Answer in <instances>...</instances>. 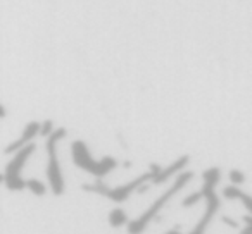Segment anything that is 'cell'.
I'll return each mask as SVG.
<instances>
[{
	"label": "cell",
	"instance_id": "7",
	"mask_svg": "<svg viewBox=\"0 0 252 234\" xmlns=\"http://www.w3.org/2000/svg\"><path fill=\"white\" fill-rule=\"evenodd\" d=\"M189 160H190L189 155H182V157L176 158L173 164H169L168 167H158V171H156V174H154V178H152L151 184H162V182L169 181L173 176L180 174V172H182L183 169L187 167Z\"/></svg>",
	"mask_w": 252,
	"mask_h": 234
},
{
	"label": "cell",
	"instance_id": "9",
	"mask_svg": "<svg viewBox=\"0 0 252 234\" xmlns=\"http://www.w3.org/2000/svg\"><path fill=\"white\" fill-rule=\"evenodd\" d=\"M223 196L226 200H238V202H242L244 203V207H245V210H247L249 213L252 212V196L249 195V193H245V191H242L238 186H226V188L223 189Z\"/></svg>",
	"mask_w": 252,
	"mask_h": 234
},
{
	"label": "cell",
	"instance_id": "2",
	"mask_svg": "<svg viewBox=\"0 0 252 234\" xmlns=\"http://www.w3.org/2000/svg\"><path fill=\"white\" fill-rule=\"evenodd\" d=\"M202 179L204 182H202V189H200V195H202V200H206V210H204L202 219L197 222V226L189 234H206L211 220L214 219L218 208H220V196L216 195V186L221 181L220 167L206 169L202 172Z\"/></svg>",
	"mask_w": 252,
	"mask_h": 234
},
{
	"label": "cell",
	"instance_id": "16",
	"mask_svg": "<svg viewBox=\"0 0 252 234\" xmlns=\"http://www.w3.org/2000/svg\"><path fill=\"white\" fill-rule=\"evenodd\" d=\"M221 220H223V222L226 224V226L233 227V229H238V222H237V220H235V219H230V217H226V215H224Z\"/></svg>",
	"mask_w": 252,
	"mask_h": 234
},
{
	"label": "cell",
	"instance_id": "12",
	"mask_svg": "<svg viewBox=\"0 0 252 234\" xmlns=\"http://www.w3.org/2000/svg\"><path fill=\"white\" fill-rule=\"evenodd\" d=\"M228 178H230V182L233 186H240L245 182V174L242 171H238V169H231L230 174H228Z\"/></svg>",
	"mask_w": 252,
	"mask_h": 234
},
{
	"label": "cell",
	"instance_id": "4",
	"mask_svg": "<svg viewBox=\"0 0 252 234\" xmlns=\"http://www.w3.org/2000/svg\"><path fill=\"white\" fill-rule=\"evenodd\" d=\"M71 155H73V162L81 171L88 172V174H92L97 179L105 178V176L111 174L118 167V162L112 157H104L102 160H95L83 140L73 141V145H71Z\"/></svg>",
	"mask_w": 252,
	"mask_h": 234
},
{
	"label": "cell",
	"instance_id": "19",
	"mask_svg": "<svg viewBox=\"0 0 252 234\" xmlns=\"http://www.w3.org/2000/svg\"><path fill=\"white\" fill-rule=\"evenodd\" d=\"M0 184H4V172H0Z\"/></svg>",
	"mask_w": 252,
	"mask_h": 234
},
{
	"label": "cell",
	"instance_id": "11",
	"mask_svg": "<svg viewBox=\"0 0 252 234\" xmlns=\"http://www.w3.org/2000/svg\"><path fill=\"white\" fill-rule=\"evenodd\" d=\"M25 184H26V189H30V191L36 196H43L47 193L45 182L40 181V179H25Z\"/></svg>",
	"mask_w": 252,
	"mask_h": 234
},
{
	"label": "cell",
	"instance_id": "17",
	"mask_svg": "<svg viewBox=\"0 0 252 234\" xmlns=\"http://www.w3.org/2000/svg\"><path fill=\"white\" fill-rule=\"evenodd\" d=\"M5 115H7V110H5L4 105H0V119H4Z\"/></svg>",
	"mask_w": 252,
	"mask_h": 234
},
{
	"label": "cell",
	"instance_id": "14",
	"mask_svg": "<svg viewBox=\"0 0 252 234\" xmlns=\"http://www.w3.org/2000/svg\"><path fill=\"white\" fill-rule=\"evenodd\" d=\"M54 130H56V128H54V123L50 119H47V121H43V123H40V133L38 134H42V136L47 138Z\"/></svg>",
	"mask_w": 252,
	"mask_h": 234
},
{
	"label": "cell",
	"instance_id": "3",
	"mask_svg": "<svg viewBox=\"0 0 252 234\" xmlns=\"http://www.w3.org/2000/svg\"><path fill=\"white\" fill-rule=\"evenodd\" d=\"M67 130L66 128H56L52 133L47 136L45 141V152L49 155V162H47V181H49L50 191L54 196H61L66 189L64 184V176L63 169H61L59 162V143L66 138Z\"/></svg>",
	"mask_w": 252,
	"mask_h": 234
},
{
	"label": "cell",
	"instance_id": "10",
	"mask_svg": "<svg viewBox=\"0 0 252 234\" xmlns=\"http://www.w3.org/2000/svg\"><path fill=\"white\" fill-rule=\"evenodd\" d=\"M109 226L111 227H123L126 226V222H128V215H126V212L123 208H114L109 212Z\"/></svg>",
	"mask_w": 252,
	"mask_h": 234
},
{
	"label": "cell",
	"instance_id": "6",
	"mask_svg": "<svg viewBox=\"0 0 252 234\" xmlns=\"http://www.w3.org/2000/svg\"><path fill=\"white\" fill-rule=\"evenodd\" d=\"M159 165L152 164L151 165V171L149 172H144L142 176L135 178L133 181L130 182H125V184L118 186V188H109L107 193H105V198H109L111 202H116V203H123L126 200L130 198L135 191H138V188H142L144 184H151L152 178H154L156 171H158Z\"/></svg>",
	"mask_w": 252,
	"mask_h": 234
},
{
	"label": "cell",
	"instance_id": "13",
	"mask_svg": "<svg viewBox=\"0 0 252 234\" xmlns=\"http://www.w3.org/2000/svg\"><path fill=\"white\" fill-rule=\"evenodd\" d=\"M200 200H202V195H200V191H197V193H192V195L185 196L183 202H182V205L183 207H193L195 203H199Z\"/></svg>",
	"mask_w": 252,
	"mask_h": 234
},
{
	"label": "cell",
	"instance_id": "15",
	"mask_svg": "<svg viewBox=\"0 0 252 234\" xmlns=\"http://www.w3.org/2000/svg\"><path fill=\"white\" fill-rule=\"evenodd\" d=\"M244 222H245V227L238 234H252V217L251 215H245L244 217Z\"/></svg>",
	"mask_w": 252,
	"mask_h": 234
},
{
	"label": "cell",
	"instance_id": "1",
	"mask_svg": "<svg viewBox=\"0 0 252 234\" xmlns=\"http://www.w3.org/2000/svg\"><path fill=\"white\" fill-rule=\"evenodd\" d=\"M192 179H193V172H190V171H182V172H180V174L176 176L175 182H173V184L169 186V188L166 189L161 196H158V198H156V202L152 203V205L149 207V208L145 210L142 215H138L137 219L128 220V222H126L128 234H142V233H144V231L149 227V224L156 219V215H158V213L164 208L166 203H168L169 200L176 195V193L182 191V189L185 188V186L189 184Z\"/></svg>",
	"mask_w": 252,
	"mask_h": 234
},
{
	"label": "cell",
	"instance_id": "8",
	"mask_svg": "<svg viewBox=\"0 0 252 234\" xmlns=\"http://www.w3.org/2000/svg\"><path fill=\"white\" fill-rule=\"evenodd\" d=\"M38 133H40V123H36V121H32V123H28L25 126L21 138H18L16 141H12L11 145H7L4 152H5V154H9V155L16 154V152L21 150L23 147L33 143V141H35V138L38 136Z\"/></svg>",
	"mask_w": 252,
	"mask_h": 234
},
{
	"label": "cell",
	"instance_id": "18",
	"mask_svg": "<svg viewBox=\"0 0 252 234\" xmlns=\"http://www.w3.org/2000/svg\"><path fill=\"white\" fill-rule=\"evenodd\" d=\"M164 234H182V233H180L178 229H169V231H166Z\"/></svg>",
	"mask_w": 252,
	"mask_h": 234
},
{
	"label": "cell",
	"instance_id": "5",
	"mask_svg": "<svg viewBox=\"0 0 252 234\" xmlns=\"http://www.w3.org/2000/svg\"><path fill=\"white\" fill-rule=\"evenodd\" d=\"M35 150L36 145L30 143L26 147H23L21 150H18L16 154H12V158L5 165L4 172V184L9 191H23V189H26L25 179H23V167L26 165L28 158L32 157V154Z\"/></svg>",
	"mask_w": 252,
	"mask_h": 234
}]
</instances>
